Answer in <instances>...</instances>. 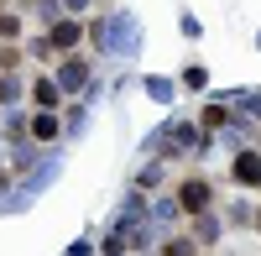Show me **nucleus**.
I'll list each match as a JSON object with an SVG mask.
<instances>
[{
	"mask_svg": "<svg viewBox=\"0 0 261 256\" xmlns=\"http://www.w3.org/2000/svg\"><path fill=\"white\" fill-rule=\"evenodd\" d=\"M32 131H37V136H42V141H47V136H53V131H58V120H53V115H37V120H32Z\"/></svg>",
	"mask_w": 261,
	"mask_h": 256,
	"instance_id": "7",
	"label": "nucleus"
},
{
	"mask_svg": "<svg viewBox=\"0 0 261 256\" xmlns=\"http://www.w3.org/2000/svg\"><path fill=\"white\" fill-rule=\"evenodd\" d=\"M32 99L42 105V110H53V105H58V89H53V84H47V79H42V84H37V89H32Z\"/></svg>",
	"mask_w": 261,
	"mask_h": 256,
	"instance_id": "5",
	"label": "nucleus"
},
{
	"mask_svg": "<svg viewBox=\"0 0 261 256\" xmlns=\"http://www.w3.org/2000/svg\"><path fill=\"white\" fill-rule=\"evenodd\" d=\"M167 256H193V246H188V241H172V246H167Z\"/></svg>",
	"mask_w": 261,
	"mask_h": 256,
	"instance_id": "8",
	"label": "nucleus"
},
{
	"mask_svg": "<svg viewBox=\"0 0 261 256\" xmlns=\"http://www.w3.org/2000/svg\"><path fill=\"white\" fill-rule=\"evenodd\" d=\"M0 37H16V16H0Z\"/></svg>",
	"mask_w": 261,
	"mask_h": 256,
	"instance_id": "9",
	"label": "nucleus"
},
{
	"mask_svg": "<svg viewBox=\"0 0 261 256\" xmlns=\"http://www.w3.org/2000/svg\"><path fill=\"white\" fill-rule=\"evenodd\" d=\"M178 209H188V215H204V209H209V183H204V178H188L183 194H178Z\"/></svg>",
	"mask_w": 261,
	"mask_h": 256,
	"instance_id": "1",
	"label": "nucleus"
},
{
	"mask_svg": "<svg viewBox=\"0 0 261 256\" xmlns=\"http://www.w3.org/2000/svg\"><path fill=\"white\" fill-rule=\"evenodd\" d=\"M84 79H89V68H84V63L73 58L68 68H63V89H84Z\"/></svg>",
	"mask_w": 261,
	"mask_h": 256,
	"instance_id": "3",
	"label": "nucleus"
},
{
	"mask_svg": "<svg viewBox=\"0 0 261 256\" xmlns=\"http://www.w3.org/2000/svg\"><path fill=\"white\" fill-rule=\"evenodd\" d=\"M193 236H199V241H220V220H214V215H199V220H193Z\"/></svg>",
	"mask_w": 261,
	"mask_h": 256,
	"instance_id": "4",
	"label": "nucleus"
},
{
	"mask_svg": "<svg viewBox=\"0 0 261 256\" xmlns=\"http://www.w3.org/2000/svg\"><path fill=\"white\" fill-rule=\"evenodd\" d=\"M256 225H261V215H256Z\"/></svg>",
	"mask_w": 261,
	"mask_h": 256,
	"instance_id": "10",
	"label": "nucleus"
},
{
	"mask_svg": "<svg viewBox=\"0 0 261 256\" xmlns=\"http://www.w3.org/2000/svg\"><path fill=\"white\" fill-rule=\"evenodd\" d=\"M53 42H58V47H73V42H79V27H73V21H63V27L53 32Z\"/></svg>",
	"mask_w": 261,
	"mask_h": 256,
	"instance_id": "6",
	"label": "nucleus"
},
{
	"mask_svg": "<svg viewBox=\"0 0 261 256\" xmlns=\"http://www.w3.org/2000/svg\"><path fill=\"white\" fill-rule=\"evenodd\" d=\"M235 183H261V157L256 152H241V157H235Z\"/></svg>",
	"mask_w": 261,
	"mask_h": 256,
	"instance_id": "2",
	"label": "nucleus"
}]
</instances>
